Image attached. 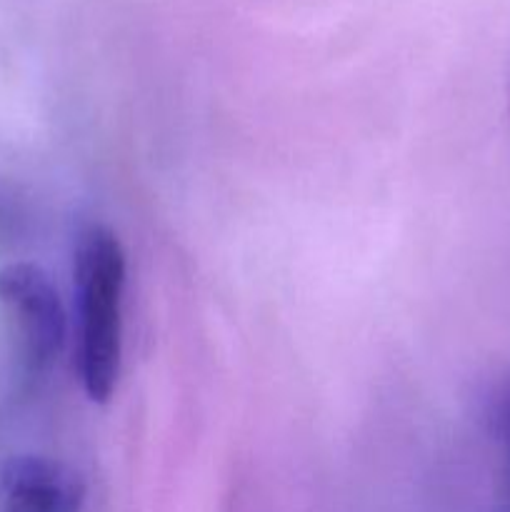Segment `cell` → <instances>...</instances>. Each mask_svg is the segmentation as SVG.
Listing matches in <instances>:
<instances>
[{
    "mask_svg": "<svg viewBox=\"0 0 510 512\" xmlns=\"http://www.w3.org/2000/svg\"><path fill=\"white\" fill-rule=\"evenodd\" d=\"M483 418L500 458V508H510V370L488 390Z\"/></svg>",
    "mask_w": 510,
    "mask_h": 512,
    "instance_id": "obj_4",
    "label": "cell"
},
{
    "mask_svg": "<svg viewBox=\"0 0 510 512\" xmlns=\"http://www.w3.org/2000/svg\"><path fill=\"white\" fill-rule=\"evenodd\" d=\"M125 250L118 235L90 225L78 235L73 258L78 298V373L93 403H108L123 358Z\"/></svg>",
    "mask_w": 510,
    "mask_h": 512,
    "instance_id": "obj_1",
    "label": "cell"
},
{
    "mask_svg": "<svg viewBox=\"0 0 510 512\" xmlns=\"http://www.w3.org/2000/svg\"><path fill=\"white\" fill-rule=\"evenodd\" d=\"M85 485L78 473L38 455H20L0 475V512H80Z\"/></svg>",
    "mask_w": 510,
    "mask_h": 512,
    "instance_id": "obj_3",
    "label": "cell"
},
{
    "mask_svg": "<svg viewBox=\"0 0 510 512\" xmlns=\"http://www.w3.org/2000/svg\"><path fill=\"white\" fill-rule=\"evenodd\" d=\"M0 313L25 378H40L58 360L68 320L53 280L33 263L0 270Z\"/></svg>",
    "mask_w": 510,
    "mask_h": 512,
    "instance_id": "obj_2",
    "label": "cell"
}]
</instances>
